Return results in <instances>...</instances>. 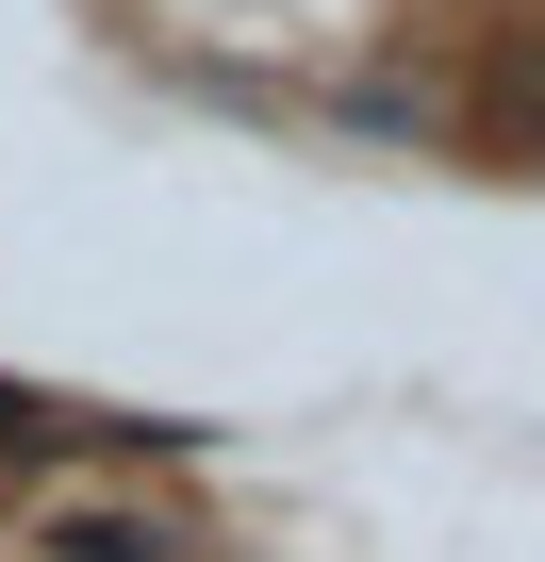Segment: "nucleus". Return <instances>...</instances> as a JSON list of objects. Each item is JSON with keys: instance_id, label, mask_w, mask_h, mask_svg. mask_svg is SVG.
Masks as SVG:
<instances>
[{"instance_id": "nucleus-1", "label": "nucleus", "mask_w": 545, "mask_h": 562, "mask_svg": "<svg viewBox=\"0 0 545 562\" xmlns=\"http://www.w3.org/2000/svg\"><path fill=\"white\" fill-rule=\"evenodd\" d=\"M50 546L67 562H166V529H133V513H50Z\"/></svg>"}]
</instances>
